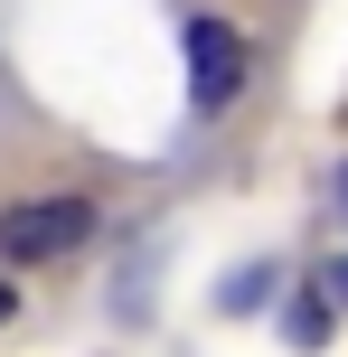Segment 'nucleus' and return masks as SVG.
I'll return each mask as SVG.
<instances>
[{"instance_id": "1", "label": "nucleus", "mask_w": 348, "mask_h": 357, "mask_svg": "<svg viewBox=\"0 0 348 357\" xmlns=\"http://www.w3.org/2000/svg\"><path fill=\"white\" fill-rule=\"evenodd\" d=\"M85 235H94L85 197H29V207L0 216V254H10V264H56V254H75Z\"/></svg>"}, {"instance_id": "2", "label": "nucleus", "mask_w": 348, "mask_h": 357, "mask_svg": "<svg viewBox=\"0 0 348 357\" xmlns=\"http://www.w3.org/2000/svg\"><path fill=\"white\" fill-rule=\"evenodd\" d=\"M236 85H245V38L226 19H188V94H198V113H226Z\"/></svg>"}, {"instance_id": "3", "label": "nucleus", "mask_w": 348, "mask_h": 357, "mask_svg": "<svg viewBox=\"0 0 348 357\" xmlns=\"http://www.w3.org/2000/svg\"><path fill=\"white\" fill-rule=\"evenodd\" d=\"M282 329H292V348H320V339H330V291L292 301V320H282Z\"/></svg>"}, {"instance_id": "4", "label": "nucleus", "mask_w": 348, "mask_h": 357, "mask_svg": "<svg viewBox=\"0 0 348 357\" xmlns=\"http://www.w3.org/2000/svg\"><path fill=\"white\" fill-rule=\"evenodd\" d=\"M320 291H330V301L348 310V254H339V264H330V282H320Z\"/></svg>"}, {"instance_id": "5", "label": "nucleus", "mask_w": 348, "mask_h": 357, "mask_svg": "<svg viewBox=\"0 0 348 357\" xmlns=\"http://www.w3.org/2000/svg\"><path fill=\"white\" fill-rule=\"evenodd\" d=\"M0 320H10V291H0Z\"/></svg>"}]
</instances>
